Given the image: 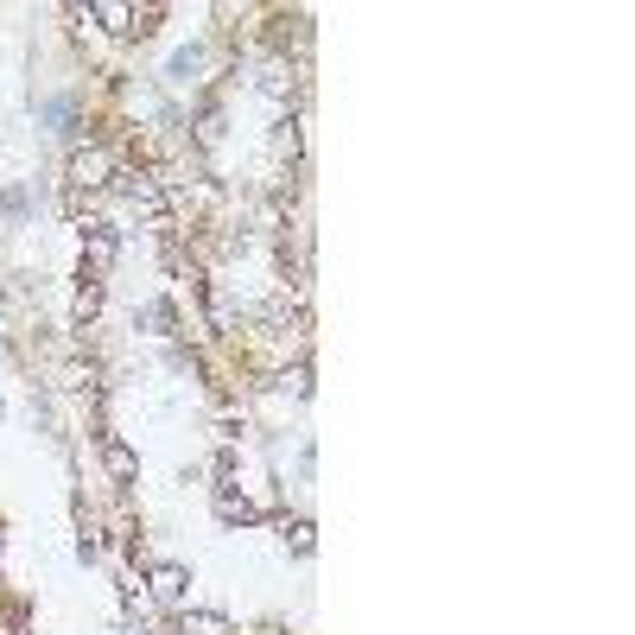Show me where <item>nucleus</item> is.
<instances>
[{
    "instance_id": "obj_2",
    "label": "nucleus",
    "mask_w": 635,
    "mask_h": 635,
    "mask_svg": "<svg viewBox=\"0 0 635 635\" xmlns=\"http://www.w3.org/2000/svg\"><path fill=\"white\" fill-rule=\"evenodd\" d=\"M77 236H83V261H90L83 273H109V268H115V254H122V236H115V223L90 216V223H77Z\"/></svg>"
},
{
    "instance_id": "obj_1",
    "label": "nucleus",
    "mask_w": 635,
    "mask_h": 635,
    "mask_svg": "<svg viewBox=\"0 0 635 635\" xmlns=\"http://www.w3.org/2000/svg\"><path fill=\"white\" fill-rule=\"evenodd\" d=\"M115 152L95 147V140H83V147H70V166H64V184L77 191V197H95V191H109L115 184Z\"/></svg>"
},
{
    "instance_id": "obj_4",
    "label": "nucleus",
    "mask_w": 635,
    "mask_h": 635,
    "mask_svg": "<svg viewBox=\"0 0 635 635\" xmlns=\"http://www.w3.org/2000/svg\"><path fill=\"white\" fill-rule=\"evenodd\" d=\"M254 83H261V95H273V102H293V95H305V77L293 70V58H268Z\"/></svg>"
},
{
    "instance_id": "obj_10",
    "label": "nucleus",
    "mask_w": 635,
    "mask_h": 635,
    "mask_svg": "<svg viewBox=\"0 0 635 635\" xmlns=\"http://www.w3.org/2000/svg\"><path fill=\"white\" fill-rule=\"evenodd\" d=\"M268 147H273V159H299V152H305V122H299V115H280L273 134H268Z\"/></svg>"
},
{
    "instance_id": "obj_8",
    "label": "nucleus",
    "mask_w": 635,
    "mask_h": 635,
    "mask_svg": "<svg viewBox=\"0 0 635 635\" xmlns=\"http://www.w3.org/2000/svg\"><path fill=\"white\" fill-rule=\"evenodd\" d=\"M172 635H236V623H229L223 610H179Z\"/></svg>"
},
{
    "instance_id": "obj_5",
    "label": "nucleus",
    "mask_w": 635,
    "mask_h": 635,
    "mask_svg": "<svg viewBox=\"0 0 635 635\" xmlns=\"http://www.w3.org/2000/svg\"><path fill=\"white\" fill-rule=\"evenodd\" d=\"M102 305H109L102 273H83V280H77V293H70V325H77V331H83V325H95V318H102Z\"/></svg>"
},
{
    "instance_id": "obj_3",
    "label": "nucleus",
    "mask_w": 635,
    "mask_h": 635,
    "mask_svg": "<svg viewBox=\"0 0 635 635\" xmlns=\"http://www.w3.org/2000/svg\"><path fill=\"white\" fill-rule=\"evenodd\" d=\"M147 598L166 610H184V598H191V572H184L179 559H166V566H147Z\"/></svg>"
},
{
    "instance_id": "obj_14",
    "label": "nucleus",
    "mask_w": 635,
    "mask_h": 635,
    "mask_svg": "<svg viewBox=\"0 0 635 635\" xmlns=\"http://www.w3.org/2000/svg\"><path fill=\"white\" fill-rule=\"evenodd\" d=\"M58 388H70V394L95 388V363H83V356H70V363H58Z\"/></svg>"
},
{
    "instance_id": "obj_15",
    "label": "nucleus",
    "mask_w": 635,
    "mask_h": 635,
    "mask_svg": "<svg viewBox=\"0 0 635 635\" xmlns=\"http://www.w3.org/2000/svg\"><path fill=\"white\" fill-rule=\"evenodd\" d=\"M197 70H204V52H191V45H184V52H172V64H166V77H172V83H191Z\"/></svg>"
},
{
    "instance_id": "obj_6",
    "label": "nucleus",
    "mask_w": 635,
    "mask_h": 635,
    "mask_svg": "<svg viewBox=\"0 0 635 635\" xmlns=\"http://www.w3.org/2000/svg\"><path fill=\"white\" fill-rule=\"evenodd\" d=\"M197 299H204V318H211L216 337H236V305H229V293L216 280H197Z\"/></svg>"
},
{
    "instance_id": "obj_12",
    "label": "nucleus",
    "mask_w": 635,
    "mask_h": 635,
    "mask_svg": "<svg viewBox=\"0 0 635 635\" xmlns=\"http://www.w3.org/2000/svg\"><path fill=\"white\" fill-rule=\"evenodd\" d=\"M140 325H147L152 337H179V305H172V299H147V305H140Z\"/></svg>"
},
{
    "instance_id": "obj_9",
    "label": "nucleus",
    "mask_w": 635,
    "mask_h": 635,
    "mask_svg": "<svg viewBox=\"0 0 635 635\" xmlns=\"http://www.w3.org/2000/svg\"><path fill=\"white\" fill-rule=\"evenodd\" d=\"M216 521H223V528H254V521H261V509L248 502L242 489H216Z\"/></svg>"
},
{
    "instance_id": "obj_17",
    "label": "nucleus",
    "mask_w": 635,
    "mask_h": 635,
    "mask_svg": "<svg viewBox=\"0 0 635 635\" xmlns=\"http://www.w3.org/2000/svg\"><path fill=\"white\" fill-rule=\"evenodd\" d=\"M242 432H248V413H236V407H223V413H216V439H223V445H236Z\"/></svg>"
},
{
    "instance_id": "obj_13",
    "label": "nucleus",
    "mask_w": 635,
    "mask_h": 635,
    "mask_svg": "<svg viewBox=\"0 0 635 635\" xmlns=\"http://www.w3.org/2000/svg\"><path fill=\"white\" fill-rule=\"evenodd\" d=\"M90 20H102L115 38H134V7H122V0H102V7H90Z\"/></svg>"
},
{
    "instance_id": "obj_18",
    "label": "nucleus",
    "mask_w": 635,
    "mask_h": 635,
    "mask_svg": "<svg viewBox=\"0 0 635 635\" xmlns=\"http://www.w3.org/2000/svg\"><path fill=\"white\" fill-rule=\"evenodd\" d=\"M95 553H102V541H95V521H90V528H83V534H77V559H83V566H90Z\"/></svg>"
},
{
    "instance_id": "obj_16",
    "label": "nucleus",
    "mask_w": 635,
    "mask_h": 635,
    "mask_svg": "<svg viewBox=\"0 0 635 635\" xmlns=\"http://www.w3.org/2000/svg\"><path fill=\"white\" fill-rule=\"evenodd\" d=\"M122 604H127V610H140V616L152 610V598H147V578H140V572H122Z\"/></svg>"
},
{
    "instance_id": "obj_11",
    "label": "nucleus",
    "mask_w": 635,
    "mask_h": 635,
    "mask_svg": "<svg viewBox=\"0 0 635 635\" xmlns=\"http://www.w3.org/2000/svg\"><path fill=\"white\" fill-rule=\"evenodd\" d=\"M280 541L293 546V553H311V546H318V528H311V514H280Z\"/></svg>"
},
{
    "instance_id": "obj_19",
    "label": "nucleus",
    "mask_w": 635,
    "mask_h": 635,
    "mask_svg": "<svg viewBox=\"0 0 635 635\" xmlns=\"http://www.w3.org/2000/svg\"><path fill=\"white\" fill-rule=\"evenodd\" d=\"M0 350H7V325H0Z\"/></svg>"
},
{
    "instance_id": "obj_7",
    "label": "nucleus",
    "mask_w": 635,
    "mask_h": 635,
    "mask_svg": "<svg viewBox=\"0 0 635 635\" xmlns=\"http://www.w3.org/2000/svg\"><path fill=\"white\" fill-rule=\"evenodd\" d=\"M102 464H109V477H115V484H140V457L127 452L122 439H115V432H102Z\"/></svg>"
}]
</instances>
